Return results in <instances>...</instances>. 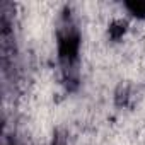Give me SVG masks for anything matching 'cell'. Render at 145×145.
Listing matches in <instances>:
<instances>
[{
	"instance_id": "6da1fadb",
	"label": "cell",
	"mask_w": 145,
	"mask_h": 145,
	"mask_svg": "<svg viewBox=\"0 0 145 145\" xmlns=\"http://www.w3.org/2000/svg\"><path fill=\"white\" fill-rule=\"evenodd\" d=\"M126 7L131 10V14L145 17V2H131V4H126Z\"/></svg>"
}]
</instances>
